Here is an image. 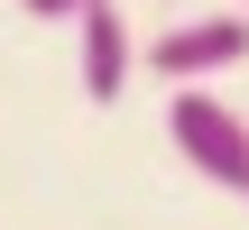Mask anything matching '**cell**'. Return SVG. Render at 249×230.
Here are the masks:
<instances>
[{
  "mask_svg": "<svg viewBox=\"0 0 249 230\" xmlns=\"http://www.w3.org/2000/svg\"><path fill=\"white\" fill-rule=\"evenodd\" d=\"M166 138H176V157L203 184H222V194L249 203V111H231L222 92H176L166 101Z\"/></svg>",
  "mask_w": 249,
  "mask_h": 230,
  "instance_id": "6da1fadb",
  "label": "cell"
},
{
  "mask_svg": "<svg viewBox=\"0 0 249 230\" xmlns=\"http://www.w3.org/2000/svg\"><path fill=\"white\" fill-rule=\"evenodd\" d=\"M139 55H148V74H157V83L203 92L213 74L249 65V9H203V18H176V28H157Z\"/></svg>",
  "mask_w": 249,
  "mask_h": 230,
  "instance_id": "7a4b0ae2",
  "label": "cell"
},
{
  "mask_svg": "<svg viewBox=\"0 0 249 230\" xmlns=\"http://www.w3.org/2000/svg\"><path fill=\"white\" fill-rule=\"evenodd\" d=\"M74 74H83V101H120L129 92V74H139V37H129V18L102 0V9H74Z\"/></svg>",
  "mask_w": 249,
  "mask_h": 230,
  "instance_id": "3957f363",
  "label": "cell"
},
{
  "mask_svg": "<svg viewBox=\"0 0 249 230\" xmlns=\"http://www.w3.org/2000/svg\"><path fill=\"white\" fill-rule=\"evenodd\" d=\"M28 18H74V0H18Z\"/></svg>",
  "mask_w": 249,
  "mask_h": 230,
  "instance_id": "277c9868",
  "label": "cell"
},
{
  "mask_svg": "<svg viewBox=\"0 0 249 230\" xmlns=\"http://www.w3.org/2000/svg\"><path fill=\"white\" fill-rule=\"evenodd\" d=\"M74 9H102V0H74Z\"/></svg>",
  "mask_w": 249,
  "mask_h": 230,
  "instance_id": "5b68a950",
  "label": "cell"
},
{
  "mask_svg": "<svg viewBox=\"0 0 249 230\" xmlns=\"http://www.w3.org/2000/svg\"><path fill=\"white\" fill-rule=\"evenodd\" d=\"M231 9H249V0H231Z\"/></svg>",
  "mask_w": 249,
  "mask_h": 230,
  "instance_id": "8992f818",
  "label": "cell"
}]
</instances>
